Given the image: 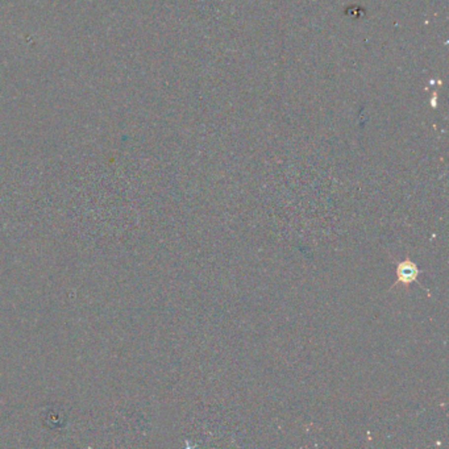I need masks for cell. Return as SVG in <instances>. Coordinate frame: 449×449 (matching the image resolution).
Here are the masks:
<instances>
[{"label":"cell","instance_id":"obj_1","mask_svg":"<svg viewBox=\"0 0 449 449\" xmlns=\"http://www.w3.org/2000/svg\"><path fill=\"white\" fill-rule=\"evenodd\" d=\"M423 273L421 270H419L417 268V265L414 262L413 260H410V258H406V260L401 261L399 264L397 265V281L394 283L390 290H393L395 286H410L411 283L416 281L417 277Z\"/></svg>","mask_w":449,"mask_h":449}]
</instances>
